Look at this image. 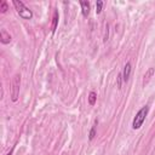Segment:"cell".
<instances>
[{"instance_id": "ba28073f", "label": "cell", "mask_w": 155, "mask_h": 155, "mask_svg": "<svg viewBox=\"0 0 155 155\" xmlns=\"http://www.w3.org/2000/svg\"><path fill=\"white\" fill-rule=\"evenodd\" d=\"M153 74H154V68H149L148 69V72L144 74V79H143V85H147L148 84V81L150 80V78L153 76Z\"/></svg>"}, {"instance_id": "9c48e42d", "label": "cell", "mask_w": 155, "mask_h": 155, "mask_svg": "<svg viewBox=\"0 0 155 155\" xmlns=\"http://www.w3.org/2000/svg\"><path fill=\"white\" fill-rule=\"evenodd\" d=\"M57 24H58V11H55V13H53V18H52V28H51L52 33H55V32H56V29H57Z\"/></svg>"}, {"instance_id": "3957f363", "label": "cell", "mask_w": 155, "mask_h": 155, "mask_svg": "<svg viewBox=\"0 0 155 155\" xmlns=\"http://www.w3.org/2000/svg\"><path fill=\"white\" fill-rule=\"evenodd\" d=\"M19 85H21V76L18 74H16L12 78V82H11V100L12 102H16L18 100V95H19Z\"/></svg>"}, {"instance_id": "5b68a950", "label": "cell", "mask_w": 155, "mask_h": 155, "mask_svg": "<svg viewBox=\"0 0 155 155\" xmlns=\"http://www.w3.org/2000/svg\"><path fill=\"white\" fill-rule=\"evenodd\" d=\"M0 40H1L3 44H9L11 41V35L5 29H1V32H0Z\"/></svg>"}, {"instance_id": "4fadbf2b", "label": "cell", "mask_w": 155, "mask_h": 155, "mask_svg": "<svg viewBox=\"0 0 155 155\" xmlns=\"http://www.w3.org/2000/svg\"><path fill=\"white\" fill-rule=\"evenodd\" d=\"M95 136H96V126H92V129H91V131H90V136H88L90 141L94 139Z\"/></svg>"}, {"instance_id": "8992f818", "label": "cell", "mask_w": 155, "mask_h": 155, "mask_svg": "<svg viewBox=\"0 0 155 155\" xmlns=\"http://www.w3.org/2000/svg\"><path fill=\"white\" fill-rule=\"evenodd\" d=\"M80 5H81V11H82L84 17H87L90 13V3L88 1H80Z\"/></svg>"}, {"instance_id": "6da1fadb", "label": "cell", "mask_w": 155, "mask_h": 155, "mask_svg": "<svg viewBox=\"0 0 155 155\" xmlns=\"http://www.w3.org/2000/svg\"><path fill=\"white\" fill-rule=\"evenodd\" d=\"M12 4H13V6H15L17 13L19 15V17H22L23 19H30V18L33 17L32 10H29L22 1H18V0H13Z\"/></svg>"}, {"instance_id": "7c38bea8", "label": "cell", "mask_w": 155, "mask_h": 155, "mask_svg": "<svg viewBox=\"0 0 155 155\" xmlns=\"http://www.w3.org/2000/svg\"><path fill=\"white\" fill-rule=\"evenodd\" d=\"M109 39V24L106 25V30H104V38H103V41L107 43Z\"/></svg>"}, {"instance_id": "5bb4252c", "label": "cell", "mask_w": 155, "mask_h": 155, "mask_svg": "<svg viewBox=\"0 0 155 155\" xmlns=\"http://www.w3.org/2000/svg\"><path fill=\"white\" fill-rule=\"evenodd\" d=\"M121 85H122V74H119V76H118V88H121Z\"/></svg>"}, {"instance_id": "277c9868", "label": "cell", "mask_w": 155, "mask_h": 155, "mask_svg": "<svg viewBox=\"0 0 155 155\" xmlns=\"http://www.w3.org/2000/svg\"><path fill=\"white\" fill-rule=\"evenodd\" d=\"M130 75H131V63L130 62H127V63L125 64V67H124V72H122V80L127 82L129 79H130Z\"/></svg>"}, {"instance_id": "30bf717a", "label": "cell", "mask_w": 155, "mask_h": 155, "mask_svg": "<svg viewBox=\"0 0 155 155\" xmlns=\"http://www.w3.org/2000/svg\"><path fill=\"white\" fill-rule=\"evenodd\" d=\"M7 10H9L7 3L5 1V0H3V1L0 3V12H1V13H5V12H6Z\"/></svg>"}, {"instance_id": "52a82bcc", "label": "cell", "mask_w": 155, "mask_h": 155, "mask_svg": "<svg viewBox=\"0 0 155 155\" xmlns=\"http://www.w3.org/2000/svg\"><path fill=\"white\" fill-rule=\"evenodd\" d=\"M96 101H97V94L95 91H91L90 95H88V103H90V106H95Z\"/></svg>"}, {"instance_id": "8fae6325", "label": "cell", "mask_w": 155, "mask_h": 155, "mask_svg": "<svg viewBox=\"0 0 155 155\" xmlns=\"http://www.w3.org/2000/svg\"><path fill=\"white\" fill-rule=\"evenodd\" d=\"M102 9H103V1L102 0H97V3H96V13H101L102 12Z\"/></svg>"}, {"instance_id": "9a60e30c", "label": "cell", "mask_w": 155, "mask_h": 155, "mask_svg": "<svg viewBox=\"0 0 155 155\" xmlns=\"http://www.w3.org/2000/svg\"><path fill=\"white\" fill-rule=\"evenodd\" d=\"M11 153H12V150H10V153H7L6 155H11Z\"/></svg>"}, {"instance_id": "7a4b0ae2", "label": "cell", "mask_w": 155, "mask_h": 155, "mask_svg": "<svg viewBox=\"0 0 155 155\" xmlns=\"http://www.w3.org/2000/svg\"><path fill=\"white\" fill-rule=\"evenodd\" d=\"M148 113H149V107L148 106H144L141 110H138V113L136 114V116L133 119V122H132V129L133 130H138V129L142 127V125H143V122H144L145 116L148 115Z\"/></svg>"}]
</instances>
